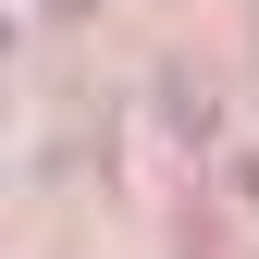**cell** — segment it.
Returning <instances> with one entry per match:
<instances>
[{"mask_svg": "<svg viewBox=\"0 0 259 259\" xmlns=\"http://www.w3.org/2000/svg\"><path fill=\"white\" fill-rule=\"evenodd\" d=\"M235 185H247V210H259V148H247V173H235Z\"/></svg>", "mask_w": 259, "mask_h": 259, "instance_id": "2", "label": "cell"}, {"mask_svg": "<svg viewBox=\"0 0 259 259\" xmlns=\"http://www.w3.org/2000/svg\"><path fill=\"white\" fill-rule=\"evenodd\" d=\"M160 99H173V136H210V123H222V111H210V87H198V74H173V87H160Z\"/></svg>", "mask_w": 259, "mask_h": 259, "instance_id": "1", "label": "cell"}]
</instances>
